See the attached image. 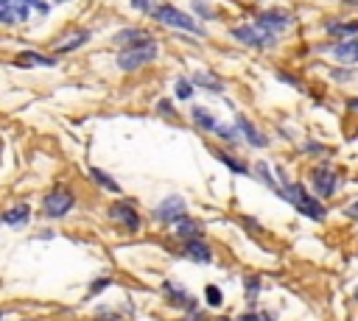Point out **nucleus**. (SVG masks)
I'll list each match as a JSON object with an SVG mask.
<instances>
[{
	"mask_svg": "<svg viewBox=\"0 0 358 321\" xmlns=\"http://www.w3.org/2000/svg\"><path fill=\"white\" fill-rule=\"evenodd\" d=\"M282 195H285V198H288L305 218H313V221H322V218H324V207L319 204V198H313V193H305L302 184H296V181H285Z\"/></svg>",
	"mask_w": 358,
	"mask_h": 321,
	"instance_id": "obj_1",
	"label": "nucleus"
},
{
	"mask_svg": "<svg viewBox=\"0 0 358 321\" xmlns=\"http://www.w3.org/2000/svg\"><path fill=\"white\" fill-rule=\"evenodd\" d=\"M151 17H154L157 22H162V25H171V28H182V31H190V33H199V31H201L190 14H185V11H179V8L168 6V3L157 6V11H154Z\"/></svg>",
	"mask_w": 358,
	"mask_h": 321,
	"instance_id": "obj_2",
	"label": "nucleus"
},
{
	"mask_svg": "<svg viewBox=\"0 0 358 321\" xmlns=\"http://www.w3.org/2000/svg\"><path fill=\"white\" fill-rule=\"evenodd\" d=\"M157 59V42H148V45H137V47H126L120 56H117V67L120 70H140L143 64L154 61Z\"/></svg>",
	"mask_w": 358,
	"mask_h": 321,
	"instance_id": "obj_3",
	"label": "nucleus"
},
{
	"mask_svg": "<svg viewBox=\"0 0 358 321\" xmlns=\"http://www.w3.org/2000/svg\"><path fill=\"white\" fill-rule=\"evenodd\" d=\"M232 36H235L238 42H243V45H252V47H266V45L274 42V33L266 31L260 22H255V25H241V28L232 31Z\"/></svg>",
	"mask_w": 358,
	"mask_h": 321,
	"instance_id": "obj_4",
	"label": "nucleus"
},
{
	"mask_svg": "<svg viewBox=\"0 0 358 321\" xmlns=\"http://www.w3.org/2000/svg\"><path fill=\"white\" fill-rule=\"evenodd\" d=\"M70 207H73V193L70 190H53L42 201V209H45L48 218H64Z\"/></svg>",
	"mask_w": 358,
	"mask_h": 321,
	"instance_id": "obj_5",
	"label": "nucleus"
},
{
	"mask_svg": "<svg viewBox=\"0 0 358 321\" xmlns=\"http://www.w3.org/2000/svg\"><path fill=\"white\" fill-rule=\"evenodd\" d=\"M154 218L162 221V223H179V221H185V201L179 195L165 198L159 207H154Z\"/></svg>",
	"mask_w": 358,
	"mask_h": 321,
	"instance_id": "obj_6",
	"label": "nucleus"
},
{
	"mask_svg": "<svg viewBox=\"0 0 358 321\" xmlns=\"http://www.w3.org/2000/svg\"><path fill=\"white\" fill-rule=\"evenodd\" d=\"M109 218L117 221V223H123L126 229H137V226H140L137 209H134L129 201H117V204H112V207H109Z\"/></svg>",
	"mask_w": 358,
	"mask_h": 321,
	"instance_id": "obj_7",
	"label": "nucleus"
},
{
	"mask_svg": "<svg viewBox=\"0 0 358 321\" xmlns=\"http://www.w3.org/2000/svg\"><path fill=\"white\" fill-rule=\"evenodd\" d=\"M333 190H336V170H330V167H316V170H313V193H316L319 198H327V195H333Z\"/></svg>",
	"mask_w": 358,
	"mask_h": 321,
	"instance_id": "obj_8",
	"label": "nucleus"
},
{
	"mask_svg": "<svg viewBox=\"0 0 358 321\" xmlns=\"http://www.w3.org/2000/svg\"><path fill=\"white\" fill-rule=\"evenodd\" d=\"M28 3L25 0H0V17L3 22H22L28 20Z\"/></svg>",
	"mask_w": 358,
	"mask_h": 321,
	"instance_id": "obj_9",
	"label": "nucleus"
},
{
	"mask_svg": "<svg viewBox=\"0 0 358 321\" xmlns=\"http://www.w3.org/2000/svg\"><path fill=\"white\" fill-rule=\"evenodd\" d=\"M115 42H117V45H129V47H137V45H148V42H154V39H151V33L143 31V28H126V31H120V33L115 36Z\"/></svg>",
	"mask_w": 358,
	"mask_h": 321,
	"instance_id": "obj_10",
	"label": "nucleus"
},
{
	"mask_svg": "<svg viewBox=\"0 0 358 321\" xmlns=\"http://www.w3.org/2000/svg\"><path fill=\"white\" fill-rule=\"evenodd\" d=\"M266 31H271V33H277L280 28H285V25H291V14H285V11H266V14H260V20H257Z\"/></svg>",
	"mask_w": 358,
	"mask_h": 321,
	"instance_id": "obj_11",
	"label": "nucleus"
},
{
	"mask_svg": "<svg viewBox=\"0 0 358 321\" xmlns=\"http://www.w3.org/2000/svg\"><path fill=\"white\" fill-rule=\"evenodd\" d=\"M333 59H336V61H344V64L358 61V36H352V39L336 45V47H333Z\"/></svg>",
	"mask_w": 358,
	"mask_h": 321,
	"instance_id": "obj_12",
	"label": "nucleus"
},
{
	"mask_svg": "<svg viewBox=\"0 0 358 321\" xmlns=\"http://www.w3.org/2000/svg\"><path fill=\"white\" fill-rule=\"evenodd\" d=\"M193 120H196V126L204 128V131H215V134H218V128H221V123H218L207 109H199V106L193 109Z\"/></svg>",
	"mask_w": 358,
	"mask_h": 321,
	"instance_id": "obj_13",
	"label": "nucleus"
},
{
	"mask_svg": "<svg viewBox=\"0 0 358 321\" xmlns=\"http://www.w3.org/2000/svg\"><path fill=\"white\" fill-rule=\"evenodd\" d=\"M238 131H241L252 145H257V148H260V145H266V137H263V134H260V131H257L246 117H238Z\"/></svg>",
	"mask_w": 358,
	"mask_h": 321,
	"instance_id": "obj_14",
	"label": "nucleus"
},
{
	"mask_svg": "<svg viewBox=\"0 0 358 321\" xmlns=\"http://www.w3.org/2000/svg\"><path fill=\"white\" fill-rule=\"evenodd\" d=\"M187 257H193L196 262H210V260H213V254H210V248H207V243H201L199 237H193V240H187Z\"/></svg>",
	"mask_w": 358,
	"mask_h": 321,
	"instance_id": "obj_15",
	"label": "nucleus"
},
{
	"mask_svg": "<svg viewBox=\"0 0 358 321\" xmlns=\"http://www.w3.org/2000/svg\"><path fill=\"white\" fill-rule=\"evenodd\" d=\"M28 215H31V209H28V204H20V207H14V209H8V212L3 215V221H6L8 226H20V223H25V221H28Z\"/></svg>",
	"mask_w": 358,
	"mask_h": 321,
	"instance_id": "obj_16",
	"label": "nucleus"
},
{
	"mask_svg": "<svg viewBox=\"0 0 358 321\" xmlns=\"http://www.w3.org/2000/svg\"><path fill=\"white\" fill-rule=\"evenodd\" d=\"M196 84L204 87V89H213V92H221V89H224V84H221L213 73H207V70H199V73H196Z\"/></svg>",
	"mask_w": 358,
	"mask_h": 321,
	"instance_id": "obj_17",
	"label": "nucleus"
},
{
	"mask_svg": "<svg viewBox=\"0 0 358 321\" xmlns=\"http://www.w3.org/2000/svg\"><path fill=\"white\" fill-rule=\"evenodd\" d=\"M17 64H20V67H28V64L42 67V64H53V59H45V56H39V53H20V56H17Z\"/></svg>",
	"mask_w": 358,
	"mask_h": 321,
	"instance_id": "obj_18",
	"label": "nucleus"
},
{
	"mask_svg": "<svg viewBox=\"0 0 358 321\" xmlns=\"http://www.w3.org/2000/svg\"><path fill=\"white\" fill-rule=\"evenodd\" d=\"M87 39H90V31H78V33H73V39H64V42H59V53H64V50H73V47L84 45Z\"/></svg>",
	"mask_w": 358,
	"mask_h": 321,
	"instance_id": "obj_19",
	"label": "nucleus"
},
{
	"mask_svg": "<svg viewBox=\"0 0 358 321\" xmlns=\"http://www.w3.org/2000/svg\"><path fill=\"white\" fill-rule=\"evenodd\" d=\"M90 173H92V176H95V179H98V181H101V184H103L106 190H112V193H120L117 181H112V179H109V176H106V173H103L101 167H90Z\"/></svg>",
	"mask_w": 358,
	"mask_h": 321,
	"instance_id": "obj_20",
	"label": "nucleus"
},
{
	"mask_svg": "<svg viewBox=\"0 0 358 321\" xmlns=\"http://www.w3.org/2000/svg\"><path fill=\"white\" fill-rule=\"evenodd\" d=\"M131 6H134L137 11H143V14L151 17V14L157 11V6H162V3H159V0H131Z\"/></svg>",
	"mask_w": 358,
	"mask_h": 321,
	"instance_id": "obj_21",
	"label": "nucleus"
},
{
	"mask_svg": "<svg viewBox=\"0 0 358 321\" xmlns=\"http://www.w3.org/2000/svg\"><path fill=\"white\" fill-rule=\"evenodd\" d=\"M190 92H193L190 81H187V78H179V81H176V95H179L182 100H187V98H190Z\"/></svg>",
	"mask_w": 358,
	"mask_h": 321,
	"instance_id": "obj_22",
	"label": "nucleus"
},
{
	"mask_svg": "<svg viewBox=\"0 0 358 321\" xmlns=\"http://www.w3.org/2000/svg\"><path fill=\"white\" fill-rule=\"evenodd\" d=\"M218 159H221L224 165H229V167H232L235 173H246V165H241V162H235V159H232L229 154H218Z\"/></svg>",
	"mask_w": 358,
	"mask_h": 321,
	"instance_id": "obj_23",
	"label": "nucleus"
},
{
	"mask_svg": "<svg viewBox=\"0 0 358 321\" xmlns=\"http://www.w3.org/2000/svg\"><path fill=\"white\" fill-rule=\"evenodd\" d=\"M333 33H358V22H344V25H330Z\"/></svg>",
	"mask_w": 358,
	"mask_h": 321,
	"instance_id": "obj_24",
	"label": "nucleus"
},
{
	"mask_svg": "<svg viewBox=\"0 0 358 321\" xmlns=\"http://www.w3.org/2000/svg\"><path fill=\"white\" fill-rule=\"evenodd\" d=\"M257 173H260V179H263L268 187H274V190H277V184H274V179H271V173H268V165H266V162H257Z\"/></svg>",
	"mask_w": 358,
	"mask_h": 321,
	"instance_id": "obj_25",
	"label": "nucleus"
},
{
	"mask_svg": "<svg viewBox=\"0 0 358 321\" xmlns=\"http://www.w3.org/2000/svg\"><path fill=\"white\" fill-rule=\"evenodd\" d=\"M207 301H210L213 307H215V304H221V293H218V288H213V285L207 288Z\"/></svg>",
	"mask_w": 358,
	"mask_h": 321,
	"instance_id": "obj_26",
	"label": "nucleus"
},
{
	"mask_svg": "<svg viewBox=\"0 0 358 321\" xmlns=\"http://www.w3.org/2000/svg\"><path fill=\"white\" fill-rule=\"evenodd\" d=\"M31 8H36V11H42V14H48V0H25Z\"/></svg>",
	"mask_w": 358,
	"mask_h": 321,
	"instance_id": "obj_27",
	"label": "nucleus"
},
{
	"mask_svg": "<svg viewBox=\"0 0 358 321\" xmlns=\"http://www.w3.org/2000/svg\"><path fill=\"white\" fill-rule=\"evenodd\" d=\"M347 215H350V218H355V221H358V204H352V207H347Z\"/></svg>",
	"mask_w": 358,
	"mask_h": 321,
	"instance_id": "obj_28",
	"label": "nucleus"
},
{
	"mask_svg": "<svg viewBox=\"0 0 358 321\" xmlns=\"http://www.w3.org/2000/svg\"><path fill=\"white\" fill-rule=\"evenodd\" d=\"M159 109H162L165 114H171V103H168V100H159Z\"/></svg>",
	"mask_w": 358,
	"mask_h": 321,
	"instance_id": "obj_29",
	"label": "nucleus"
},
{
	"mask_svg": "<svg viewBox=\"0 0 358 321\" xmlns=\"http://www.w3.org/2000/svg\"><path fill=\"white\" fill-rule=\"evenodd\" d=\"M350 103H352V106H355V109H358V98H355V100H350Z\"/></svg>",
	"mask_w": 358,
	"mask_h": 321,
	"instance_id": "obj_30",
	"label": "nucleus"
},
{
	"mask_svg": "<svg viewBox=\"0 0 358 321\" xmlns=\"http://www.w3.org/2000/svg\"><path fill=\"white\" fill-rule=\"evenodd\" d=\"M347 3H358V0H347Z\"/></svg>",
	"mask_w": 358,
	"mask_h": 321,
	"instance_id": "obj_31",
	"label": "nucleus"
},
{
	"mask_svg": "<svg viewBox=\"0 0 358 321\" xmlns=\"http://www.w3.org/2000/svg\"><path fill=\"white\" fill-rule=\"evenodd\" d=\"M103 321H109V318H103Z\"/></svg>",
	"mask_w": 358,
	"mask_h": 321,
	"instance_id": "obj_32",
	"label": "nucleus"
}]
</instances>
